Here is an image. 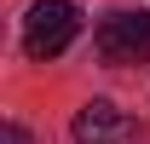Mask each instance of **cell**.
<instances>
[{"label": "cell", "mask_w": 150, "mask_h": 144, "mask_svg": "<svg viewBox=\"0 0 150 144\" xmlns=\"http://www.w3.org/2000/svg\"><path fill=\"white\" fill-rule=\"evenodd\" d=\"M75 35H81V6L75 0H35L29 18H23V52L35 58V64L58 58Z\"/></svg>", "instance_id": "1"}, {"label": "cell", "mask_w": 150, "mask_h": 144, "mask_svg": "<svg viewBox=\"0 0 150 144\" xmlns=\"http://www.w3.org/2000/svg\"><path fill=\"white\" fill-rule=\"evenodd\" d=\"M104 64H144L150 58V12H110L93 35Z\"/></svg>", "instance_id": "2"}, {"label": "cell", "mask_w": 150, "mask_h": 144, "mask_svg": "<svg viewBox=\"0 0 150 144\" xmlns=\"http://www.w3.org/2000/svg\"><path fill=\"white\" fill-rule=\"evenodd\" d=\"M133 115L127 109H115L110 98H87V104L75 109V127H69V138L75 144H133Z\"/></svg>", "instance_id": "3"}, {"label": "cell", "mask_w": 150, "mask_h": 144, "mask_svg": "<svg viewBox=\"0 0 150 144\" xmlns=\"http://www.w3.org/2000/svg\"><path fill=\"white\" fill-rule=\"evenodd\" d=\"M6 144H29V133H23L18 121H6Z\"/></svg>", "instance_id": "4"}]
</instances>
